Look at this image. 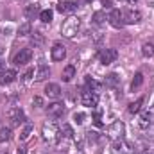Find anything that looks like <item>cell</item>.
Wrapping results in <instances>:
<instances>
[{
    "instance_id": "obj_1",
    "label": "cell",
    "mask_w": 154,
    "mask_h": 154,
    "mask_svg": "<svg viewBox=\"0 0 154 154\" xmlns=\"http://www.w3.org/2000/svg\"><path fill=\"white\" fill-rule=\"evenodd\" d=\"M41 136H43L45 142L56 143V142L59 140V136H61V129H59L54 122H45L43 127H41Z\"/></svg>"
},
{
    "instance_id": "obj_2",
    "label": "cell",
    "mask_w": 154,
    "mask_h": 154,
    "mask_svg": "<svg viewBox=\"0 0 154 154\" xmlns=\"http://www.w3.org/2000/svg\"><path fill=\"white\" fill-rule=\"evenodd\" d=\"M81 29V18L77 16H68L65 22H63V27H61V34L65 38H74Z\"/></svg>"
},
{
    "instance_id": "obj_3",
    "label": "cell",
    "mask_w": 154,
    "mask_h": 154,
    "mask_svg": "<svg viewBox=\"0 0 154 154\" xmlns=\"http://www.w3.org/2000/svg\"><path fill=\"white\" fill-rule=\"evenodd\" d=\"M81 104L86 106V108H97V104H99V93L84 90L81 93Z\"/></svg>"
},
{
    "instance_id": "obj_4",
    "label": "cell",
    "mask_w": 154,
    "mask_h": 154,
    "mask_svg": "<svg viewBox=\"0 0 154 154\" xmlns=\"http://www.w3.org/2000/svg\"><path fill=\"white\" fill-rule=\"evenodd\" d=\"M122 134H124V122H122V120L113 122V124L106 129V136H108L109 140H118V138H122Z\"/></svg>"
},
{
    "instance_id": "obj_5",
    "label": "cell",
    "mask_w": 154,
    "mask_h": 154,
    "mask_svg": "<svg viewBox=\"0 0 154 154\" xmlns=\"http://www.w3.org/2000/svg\"><path fill=\"white\" fill-rule=\"evenodd\" d=\"M116 57H118V52H116L115 48H102V50L99 52V59H100L102 65H111V63H115Z\"/></svg>"
},
{
    "instance_id": "obj_6",
    "label": "cell",
    "mask_w": 154,
    "mask_h": 154,
    "mask_svg": "<svg viewBox=\"0 0 154 154\" xmlns=\"http://www.w3.org/2000/svg\"><path fill=\"white\" fill-rule=\"evenodd\" d=\"M31 59H32V50H31V48H22V50L14 56L13 63H14L16 66H22V65H27Z\"/></svg>"
},
{
    "instance_id": "obj_7",
    "label": "cell",
    "mask_w": 154,
    "mask_h": 154,
    "mask_svg": "<svg viewBox=\"0 0 154 154\" xmlns=\"http://www.w3.org/2000/svg\"><path fill=\"white\" fill-rule=\"evenodd\" d=\"M111 154H131V145L124 142V138L113 140L111 143Z\"/></svg>"
},
{
    "instance_id": "obj_8",
    "label": "cell",
    "mask_w": 154,
    "mask_h": 154,
    "mask_svg": "<svg viewBox=\"0 0 154 154\" xmlns=\"http://www.w3.org/2000/svg\"><path fill=\"white\" fill-rule=\"evenodd\" d=\"M47 113L52 118H59V116L65 115V104L59 102V100H56V102H52V104L47 106Z\"/></svg>"
},
{
    "instance_id": "obj_9",
    "label": "cell",
    "mask_w": 154,
    "mask_h": 154,
    "mask_svg": "<svg viewBox=\"0 0 154 154\" xmlns=\"http://www.w3.org/2000/svg\"><path fill=\"white\" fill-rule=\"evenodd\" d=\"M9 120H11V124L13 125H22V124H25V113L20 109V108H13V109H9Z\"/></svg>"
},
{
    "instance_id": "obj_10",
    "label": "cell",
    "mask_w": 154,
    "mask_h": 154,
    "mask_svg": "<svg viewBox=\"0 0 154 154\" xmlns=\"http://www.w3.org/2000/svg\"><path fill=\"white\" fill-rule=\"evenodd\" d=\"M108 20H109V23H111L115 29H122V27H124V14H122L118 9H111V11H109Z\"/></svg>"
},
{
    "instance_id": "obj_11",
    "label": "cell",
    "mask_w": 154,
    "mask_h": 154,
    "mask_svg": "<svg viewBox=\"0 0 154 154\" xmlns=\"http://www.w3.org/2000/svg\"><path fill=\"white\" fill-rule=\"evenodd\" d=\"M122 14H124V23H129V25L138 23V22L142 20V13L136 11V9H127V11L122 13Z\"/></svg>"
},
{
    "instance_id": "obj_12",
    "label": "cell",
    "mask_w": 154,
    "mask_h": 154,
    "mask_svg": "<svg viewBox=\"0 0 154 154\" xmlns=\"http://www.w3.org/2000/svg\"><path fill=\"white\" fill-rule=\"evenodd\" d=\"M50 56H52L54 61H63V59L66 57V48H65V45H63V43H54V47H52V50H50Z\"/></svg>"
},
{
    "instance_id": "obj_13",
    "label": "cell",
    "mask_w": 154,
    "mask_h": 154,
    "mask_svg": "<svg viewBox=\"0 0 154 154\" xmlns=\"http://www.w3.org/2000/svg\"><path fill=\"white\" fill-rule=\"evenodd\" d=\"M45 95H47L48 99L57 100V99L61 97V88H59V84H56V82L47 84V86H45Z\"/></svg>"
},
{
    "instance_id": "obj_14",
    "label": "cell",
    "mask_w": 154,
    "mask_h": 154,
    "mask_svg": "<svg viewBox=\"0 0 154 154\" xmlns=\"http://www.w3.org/2000/svg\"><path fill=\"white\" fill-rule=\"evenodd\" d=\"M16 72L14 70H4L2 74H0V84L2 86H5V84H11V82H14L16 81Z\"/></svg>"
},
{
    "instance_id": "obj_15",
    "label": "cell",
    "mask_w": 154,
    "mask_h": 154,
    "mask_svg": "<svg viewBox=\"0 0 154 154\" xmlns=\"http://www.w3.org/2000/svg\"><path fill=\"white\" fill-rule=\"evenodd\" d=\"M77 7L75 2H70V0H61L59 4H57V11L61 13V14H66V13H72L74 9Z\"/></svg>"
},
{
    "instance_id": "obj_16",
    "label": "cell",
    "mask_w": 154,
    "mask_h": 154,
    "mask_svg": "<svg viewBox=\"0 0 154 154\" xmlns=\"http://www.w3.org/2000/svg\"><path fill=\"white\" fill-rule=\"evenodd\" d=\"M152 113L151 111H143L142 115H140V120H138V127L140 129H147V127H151V124H152Z\"/></svg>"
},
{
    "instance_id": "obj_17",
    "label": "cell",
    "mask_w": 154,
    "mask_h": 154,
    "mask_svg": "<svg viewBox=\"0 0 154 154\" xmlns=\"http://www.w3.org/2000/svg\"><path fill=\"white\" fill-rule=\"evenodd\" d=\"M61 77H63V81H65V82H70V81L75 77V66H74V65H66V66L63 68Z\"/></svg>"
},
{
    "instance_id": "obj_18",
    "label": "cell",
    "mask_w": 154,
    "mask_h": 154,
    "mask_svg": "<svg viewBox=\"0 0 154 154\" xmlns=\"http://www.w3.org/2000/svg\"><path fill=\"white\" fill-rule=\"evenodd\" d=\"M32 129H34L32 124H31V122H25V124H23V129L20 131V140H22V142H27V140L31 138V134H32Z\"/></svg>"
},
{
    "instance_id": "obj_19",
    "label": "cell",
    "mask_w": 154,
    "mask_h": 154,
    "mask_svg": "<svg viewBox=\"0 0 154 154\" xmlns=\"http://www.w3.org/2000/svg\"><path fill=\"white\" fill-rule=\"evenodd\" d=\"M142 54H143V57H152L154 56V41H143Z\"/></svg>"
},
{
    "instance_id": "obj_20",
    "label": "cell",
    "mask_w": 154,
    "mask_h": 154,
    "mask_svg": "<svg viewBox=\"0 0 154 154\" xmlns=\"http://www.w3.org/2000/svg\"><path fill=\"white\" fill-rule=\"evenodd\" d=\"M48 75H50V68H48L47 65H39L38 72H36V81L41 82V81H45Z\"/></svg>"
},
{
    "instance_id": "obj_21",
    "label": "cell",
    "mask_w": 154,
    "mask_h": 154,
    "mask_svg": "<svg viewBox=\"0 0 154 154\" xmlns=\"http://www.w3.org/2000/svg\"><path fill=\"white\" fill-rule=\"evenodd\" d=\"M86 86H88L90 91H95V93L100 91V82H97L93 77H86Z\"/></svg>"
},
{
    "instance_id": "obj_22",
    "label": "cell",
    "mask_w": 154,
    "mask_h": 154,
    "mask_svg": "<svg viewBox=\"0 0 154 154\" xmlns=\"http://www.w3.org/2000/svg\"><path fill=\"white\" fill-rule=\"evenodd\" d=\"M52 18H54V13H52L50 9H43V11H39V20H41L43 23H50Z\"/></svg>"
},
{
    "instance_id": "obj_23",
    "label": "cell",
    "mask_w": 154,
    "mask_h": 154,
    "mask_svg": "<svg viewBox=\"0 0 154 154\" xmlns=\"http://www.w3.org/2000/svg\"><path fill=\"white\" fill-rule=\"evenodd\" d=\"M142 104H143V99H138V100L131 102V104H129V113H131V115H134V113H140V109H142Z\"/></svg>"
},
{
    "instance_id": "obj_24",
    "label": "cell",
    "mask_w": 154,
    "mask_h": 154,
    "mask_svg": "<svg viewBox=\"0 0 154 154\" xmlns=\"http://www.w3.org/2000/svg\"><path fill=\"white\" fill-rule=\"evenodd\" d=\"M11 127H5V125H2L0 127V143L2 142H7V140H11Z\"/></svg>"
},
{
    "instance_id": "obj_25",
    "label": "cell",
    "mask_w": 154,
    "mask_h": 154,
    "mask_svg": "<svg viewBox=\"0 0 154 154\" xmlns=\"http://www.w3.org/2000/svg\"><path fill=\"white\" fill-rule=\"evenodd\" d=\"M93 23H95V25H104V23H106V14H104V11H97V13L93 14Z\"/></svg>"
},
{
    "instance_id": "obj_26",
    "label": "cell",
    "mask_w": 154,
    "mask_h": 154,
    "mask_svg": "<svg viewBox=\"0 0 154 154\" xmlns=\"http://www.w3.org/2000/svg\"><path fill=\"white\" fill-rule=\"evenodd\" d=\"M38 14V5H34V4H31V5H27L25 7V16L31 20V18H34Z\"/></svg>"
},
{
    "instance_id": "obj_27",
    "label": "cell",
    "mask_w": 154,
    "mask_h": 154,
    "mask_svg": "<svg viewBox=\"0 0 154 154\" xmlns=\"http://www.w3.org/2000/svg\"><path fill=\"white\" fill-rule=\"evenodd\" d=\"M61 134H63L65 138H74V129H72V125L63 124V127H61Z\"/></svg>"
},
{
    "instance_id": "obj_28",
    "label": "cell",
    "mask_w": 154,
    "mask_h": 154,
    "mask_svg": "<svg viewBox=\"0 0 154 154\" xmlns=\"http://www.w3.org/2000/svg\"><path fill=\"white\" fill-rule=\"evenodd\" d=\"M142 82H143V74H140V72H138V74L134 75V79H133V82H131V88H133V90H136V88H140V86H142Z\"/></svg>"
},
{
    "instance_id": "obj_29",
    "label": "cell",
    "mask_w": 154,
    "mask_h": 154,
    "mask_svg": "<svg viewBox=\"0 0 154 154\" xmlns=\"http://www.w3.org/2000/svg\"><path fill=\"white\" fill-rule=\"evenodd\" d=\"M120 82V77L116 75V74H109V75L106 77V86H116Z\"/></svg>"
},
{
    "instance_id": "obj_30",
    "label": "cell",
    "mask_w": 154,
    "mask_h": 154,
    "mask_svg": "<svg viewBox=\"0 0 154 154\" xmlns=\"http://www.w3.org/2000/svg\"><path fill=\"white\" fill-rule=\"evenodd\" d=\"M18 32H20V36H27V34H31V23H29V22L22 23L20 29H18Z\"/></svg>"
},
{
    "instance_id": "obj_31",
    "label": "cell",
    "mask_w": 154,
    "mask_h": 154,
    "mask_svg": "<svg viewBox=\"0 0 154 154\" xmlns=\"http://www.w3.org/2000/svg\"><path fill=\"white\" fill-rule=\"evenodd\" d=\"M43 41V36H41V32H34V36H32V43L34 45H39Z\"/></svg>"
},
{
    "instance_id": "obj_32",
    "label": "cell",
    "mask_w": 154,
    "mask_h": 154,
    "mask_svg": "<svg viewBox=\"0 0 154 154\" xmlns=\"http://www.w3.org/2000/svg\"><path fill=\"white\" fill-rule=\"evenodd\" d=\"M84 118H86V115H84V113H75V115H74L75 124H82V122H84Z\"/></svg>"
},
{
    "instance_id": "obj_33",
    "label": "cell",
    "mask_w": 154,
    "mask_h": 154,
    "mask_svg": "<svg viewBox=\"0 0 154 154\" xmlns=\"http://www.w3.org/2000/svg\"><path fill=\"white\" fill-rule=\"evenodd\" d=\"M93 122H95V125H99V127L102 125V116H100V113H95V115H93Z\"/></svg>"
},
{
    "instance_id": "obj_34",
    "label": "cell",
    "mask_w": 154,
    "mask_h": 154,
    "mask_svg": "<svg viewBox=\"0 0 154 154\" xmlns=\"http://www.w3.org/2000/svg\"><path fill=\"white\" fill-rule=\"evenodd\" d=\"M32 75H34V70H27V72L23 74V81H25V82H29V81L32 79Z\"/></svg>"
},
{
    "instance_id": "obj_35",
    "label": "cell",
    "mask_w": 154,
    "mask_h": 154,
    "mask_svg": "<svg viewBox=\"0 0 154 154\" xmlns=\"http://www.w3.org/2000/svg\"><path fill=\"white\" fill-rule=\"evenodd\" d=\"M32 102H34L38 108H41V106H43V100H41V97H34V100H32Z\"/></svg>"
},
{
    "instance_id": "obj_36",
    "label": "cell",
    "mask_w": 154,
    "mask_h": 154,
    "mask_svg": "<svg viewBox=\"0 0 154 154\" xmlns=\"http://www.w3.org/2000/svg\"><path fill=\"white\" fill-rule=\"evenodd\" d=\"M16 154H25V147H18V151H16Z\"/></svg>"
},
{
    "instance_id": "obj_37",
    "label": "cell",
    "mask_w": 154,
    "mask_h": 154,
    "mask_svg": "<svg viewBox=\"0 0 154 154\" xmlns=\"http://www.w3.org/2000/svg\"><path fill=\"white\" fill-rule=\"evenodd\" d=\"M102 4H104L106 7H109V5H111V0H102Z\"/></svg>"
},
{
    "instance_id": "obj_38",
    "label": "cell",
    "mask_w": 154,
    "mask_h": 154,
    "mask_svg": "<svg viewBox=\"0 0 154 154\" xmlns=\"http://www.w3.org/2000/svg\"><path fill=\"white\" fill-rule=\"evenodd\" d=\"M4 70H5V65H4V61H0V74H2Z\"/></svg>"
},
{
    "instance_id": "obj_39",
    "label": "cell",
    "mask_w": 154,
    "mask_h": 154,
    "mask_svg": "<svg viewBox=\"0 0 154 154\" xmlns=\"http://www.w3.org/2000/svg\"><path fill=\"white\" fill-rule=\"evenodd\" d=\"M125 2H129V4H134V2H138V0H125Z\"/></svg>"
},
{
    "instance_id": "obj_40",
    "label": "cell",
    "mask_w": 154,
    "mask_h": 154,
    "mask_svg": "<svg viewBox=\"0 0 154 154\" xmlns=\"http://www.w3.org/2000/svg\"><path fill=\"white\" fill-rule=\"evenodd\" d=\"M149 4H151V5L154 7V0H149Z\"/></svg>"
},
{
    "instance_id": "obj_41",
    "label": "cell",
    "mask_w": 154,
    "mask_h": 154,
    "mask_svg": "<svg viewBox=\"0 0 154 154\" xmlns=\"http://www.w3.org/2000/svg\"><path fill=\"white\" fill-rule=\"evenodd\" d=\"M84 2H88V4H90V2H93V0H84Z\"/></svg>"
},
{
    "instance_id": "obj_42",
    "label": "cell",
    "mask_w": 154,
    "mask_h": 154,
    "mask_svg": "<svg viewBox=\"0 0 154 154\" xmlns=\"http://www.w3.org/2000/svg\"><path fill=\"white\" fill-rule=\"evenodd\" d=\"M0 154H7V152H5V151H2V152H0Z\"/></svg>"
}]
</instances>
